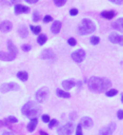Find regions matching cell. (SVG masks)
Masks as SVG:
<instances>
[{
	"mask_svg": "<svg viewBox=\"0 0 123 135\" xmlns=\"http://www.w3.org/2000/svg\"><path fill=\"white\" fill-rule=\"evenodd\" d=\"M71 119H72V120L76 119V113H72V114H71Z\"/></svg>",
	"mask_w": 123,
	"mask_h": 135,
	"instance_id": "obj_42",
	"label": "cell"
},
{
	"mask_svg": "<svg viewBox=\"0 0 123 135\" xmlns=\"http://www.w3.org/2000/svg\"><path fill=\"white\" fill-rule=\"evenodd\" d=\"M121 101H122V103H123V93L121 94Z\"/></svg>",
	"mask_w": 123,
	"mask_h": 135,
	"instance_id": "obj_45",
	"label": "cell"
},
{
	"mask_svg": "<svg viewBox=\"0 0 123 135\" xmlns=\"http://www.w3.org/2000/svg\"><path fill=\"white\" fill-rule=\"evenodd\" d=\"M2 135H14V133H12V132H10V131H7V132H4Z\"/></svg>",
	"mask_w": 123,
	"mask_h": 135,
	"instance_id": "obj_43",
	"label": "cell"
},
{
	"mask_svg": "<svg viewBox=\"0 0 123 135\" xmlns=\"http://www.w3.org/2000/svg\"><path fill=\"white\" fill-rule=\"evenodd\" d=\"M37 41H38V44H39V45H44V44L46 43V41H47V36H46V35H43V33H41V35H39Z\"/></svg>",
	"mask_w": 123,
	"mask_h": 135,
	"instance_id": "obj_24",
	"label": "cell"
},
{
	"mask_svg": "<svg viewBox=\"0 0 123 135\" xmlns=\"http://www.w3.org/2000/svg\"><path fill=\"white\" fill-rule=\"evenodd\" d=\"M40 135H48L46 132H44V131H40Z\"/></svg>",
	"mask_w": 123,
	"mask_h": 135,
	"instance_id": "obj_44",
	"label": "cell"
},
{
	"mask_svg": "<svg viewBox=\"0 0 123 135\" xmlns=\"http://www.w3.org/2000/svg\"><path fill=\"white\" fill-rule=\"evenodd\" d=\"M14 12H15V14L18 15V14H23V13H29L30 9L23 4H16L14 7Z\"/></svg>",
	"mask_w": 123,
	"mask_h": 135,
	"instance_id": "obj_11",
	"label": "cell"
},
{
	"mask_svg": "<svg viewBox=\"0 0 123 135\" xmlns=\"http://www.w3.org/2000/svg\"><path fill=\"white\" fill-rule=\"evenodd\" d=\"M75 135H83L82 134V127H81V124L79 123L78 126H77V128H76V134Z\"/></svg>",
	"mask_w": 123,
	"mask_h": 135,
	"instance_id": "obj_34",
	"label": "cell"
},
{
	"mask_svg": "<svg viewBox=\"0 0 123 135\" xmlns=\"http://www.w3.org/2000/svg\"><path fill=\"white\" fill-rule=\"evenodd\" d=\"M109 1L115 3V4H122L123 3V0H109Z\"/></svg>",
	"mask_w": 123,
	"mask_h": 135,
	"instance_id": "obj_39",
	"label": "cell"
},
{
	"mask_svg": "<svg viewBox=\"0 0 123 135\" xmlns=\"http://www.w3.org/2000/svg\"><path fill=\"white\" fill-rule=\"evenodd\" d=\"M100 38L99 37H96V36H93V37H91V39H90V42H91V44L92 45H97L99 43H100Z\"/></svg>",
	"mask_w": 123,
	"mask_h": 135,
	"instance_id": "obj_29",
	"label": "cell"
},
{
	"mask_svg": "<svg viewBox=\"0 0 123 135\" xmlns=\"http://www.w3.org/2000/svg\"><path fill=\"white\" fill-rule=\"evenodd\" d=\"M56 94H57L59 98H63V99H68L70 97H71V94H70L67 91L62 90V89H57V90H56Z\"/></svg>",
	"mask_w": 123,
	"mask_h": 135,
	"instance_id": "obj_22",
	"label": "cell"
},
{
	"mask_svg": "<svg viewBox=\"0 0 123 135\" xmlns=\"http://www.w3.org/2000/svg\"><path fill=\"white\" fill-rule=\"evenodd\" d=\"M48 95H49V89L47 87H42V88H40L38 90V92L36 94V98H37L38 102L42 103V102H44V101L48 98Z\"/></svg>",
	"mask_w": 123,
	"mask_h": 135,
	"instance_id": "obj_6",
	"label": "cell"
},
{
	"mask_svg": "<svg viewBox=\"0 0 123 135\" xmlns=\"http://www.w3.org/2000/svg\"><path fill=\"white\" fill-rule=\"evenodd\" d=\"M18 35H19V37L23 38V39H25V38L28 37L29 31H28V28H27L25 25L19 26V28H18Z\"/></svg>",
	"mask_w": 123,
	"mask_h": 135,
	"instance_id": "obj_19",
	"label": "cell"
},
{
	"mask_svg": "<svg viewBox=\"0 0 123 135\" xmlns=\"http://www.w3.org/2000/svg\"><path fill=\"white\" fill-rule=\"evenodd\" d=\"M67 43H68L70 46H75V45L77 44V41H76L74 38H70V39L67 40Z\"/></svg>",
	"mask_w": 123,
	"mask_h": 135,
	"instance_id": "obj_32",
	"label": "cell"
},
{
	"mask_svg": "<svg viewBox=\"0 0 123 135\" xmlns=\"http://www.w3.org/2000/svg\"><path fill=\"white\" fill-rule=\"evenodd\" d=\"M105 93H106L107 97H115V95L118 94V90L117 89H109V90H107Z\"/></svg>",
	"mask_w": 123,
	"mask_h": 135,
	"instance_id": "obj_27",
	"label": "cell"
},
{
	"mask_svg": "<svg viewBox=\"0 0 123 135\" xmlns=\"http://www.w3.org/2000/svg\"><path fill=\"white\" fill-rule=\"evenodd\" d=\"M22 1V0H11V3H13V4H19V2Z\"/></svg>",
	"mask_w": 123,
	"mask_h": 135,
	"instance_id": "obj_41",
	"label": "cell"
},
{
	"mask_svg": "<svg viewBox=\"0 0 123 135\" xmlns=\"http://www.w3.org/2000/svg\"><path fill=\"white\" fill-rule=\"evenodd\" d=\"M7 121H8V122H10V123H16L18 120H17V118H16V117L10 116V117H8V118H7Z\"/></svg>",
	"mask_w": 123,
	"mask_h": 135,
	"instance_id": "obj_31",
	"label": "cell"
},
{
	"mask_svg": "<svg viewBox=\"0 0 123 135\" xmlns=\"http://www.w3.org/2000/svg\"><path fill=\"white\" fill-rule=\"evenodd\" d=\"M22 49L24 50V52H29V50L31 49V45H29V44H23L22 45Z\"/></svg>",
	"mask_w": 123,
	"mask_h": 135,
	"instance_id": "obj_35",
	"label": "cell"
},
{
	"mask_svg": "<svg viewBox=\"0 0 123 135\" xmlns=\"http://www.w3.org/2000/svg\"><path fill=\"white\" fill-rule=\"evenodd\" d=\"M25 1L28 2V3H32L33 4V3H37L38 1H40V0H25Z\"/></svg>",
	"mask_w": 123,
	"mask_h": 135,
	"instance_id": "obj_40",
	"label": "cell"
},
{
	"mask_svg": "<svg viewBox=\"0 0 123 135\" xmlns=\"http://www.w3.org/2000/svg\"><path fill=\"white\" fill-rule=\"evenodd\" d=\"M42 120H43V122L49 123L51 119H50V117H49V115H46V114H44V115H42Z\"/></svg>",
	"mask_w": 123,
	"mask_h": 135,
	"instance_id": "obj_30",
	"label": "cell"
},
{
	"mask_svg": "<svg viewBox=\"0 0 123 135\" xmlns=\"http://www.w3.org/2000/svg\"><path fill=\"white\" fill-rule=\"evenodd\" d=\"M74 130H75L74 123L67 122V123H65L64 126H62L58 129V134L59 135H71L74 132Z\"/></svg>",
	"mask_w": 123,
	"mask_h": 135,
	"instance_id": "obj_4",
	"label": "cell"
},
{
	"mask_svg": "<svg viewBox=\"0 0 123 135\" xmlns=\"http://www.w3.org/2000/svg\"><path fill=\"white\" fill-rule=\"evenodd\" d=\"M17 77L22 81H26L28 79V73L26 71H19V72H17Z\"/></svg>",
	"mask_w": 123,
	"mask_h": 135,
	"instance_id": "obj_23",
	"label": "cell"
},
{
	"mask_svg": "<svg viewBox=\"0 0 123 135\" xmlns=\"http://www.w3.org/2000/svg\"><path fill=\"white\" fill-rule=\"evenodd\" d=\"M71 57H72V59H73L75 62L80 63V62H82V61L85 60V58H86V52H85L82 48L77 49V50H75V52L72 53Z\"/></svg>",
	"mask_w": 123,
	"mask_h": 135,
	"instance_id": "obj_7",
	"label": "cell"
},
{
	"mask_svg": "<svg viewBox=\"0 0 123 135\" xmlns=\"http://www.w3.org/2000/svg\"><path fill=\"white\" fill-rule=\"evenodd\" d=\"M95 29H96V26L93 21H91L90 18H83L81 20V22L77 27V32L79 36H87L94 32Z\"/></svg>",
	"mask_w": 123,
	"mask_h": 135,
	"instance_id": "obj_3",
	"label": "cell"
},
{
	"mask_svg": "<svg viewBox=\"0 0 123 135\" xmlns=\"http://www.w3.org/2000/svg\"><path fill=\"white\" fill-rule=\"evenodd\" d=\"M8 49H9V53L16 56L17 53H18V50H17V47L15 46V44H13V42L11 40L8 41Z\"/></svg>",
	"mask_w": 123,
	"mask_h": 135,
	"instance_id": "obj_20",
	"label": "cell"
},
{
	"mask_svg": "<svg viewBox=\"0 0 123 135\" xmlns=\"http://www.w3.org/2000/svg\"><path fill=\"white\" fill-rule=\"evenodd\" d=\"M12 27H13V25L10 21H3L1 23V25H0V29H1V31L4 32V33L10 32L12 30Z\"/></svg>",
	"mask_w": 123,
	"mask_h": 135,
	"instance_id": "obj_14",
	"label": "cell"
},
{
	"mask_svg": "<svg viewBox=\"0 0 123 135\" xmlns=\"http://www.w3.org/2000/svg\"><path fill=\"white\" fill-rule=\"evenodd\" d=\"M41 110L42 109L39 106V104L37 102H34V101H28L22 108L23 115L30 118V119H32V118H37V116L40 115Z\"/></svg>",
	"mask_w": 123,
	"mask_h": 135,
	"instance_id": "obj_2",
	"label": "cell"
},
{
	"mask_svg": "<svg viewBox=\"0 0 123 135\" xmlns=\"http://www.w3.org/2000/svg\"><path fill=\"white\" fill-rule=\"evenodd\" d=\"M80 124H81V127H83L86 129H89V128L93 127V120L90 117H83L80 120Z\"/></svg>",
	"mask_w": 123,
	"mask_h": 135,
	"instance_id": "obj_13",
	"label": "cell"
},
{
	"mask_svg": "<svg viewBox=\"0 0 123 135\" xmlns=\"http://www.w3.org/2000/svg\"><path fill=\"white\" fill-rule=\"evenodd\" d=\"M51 21H52V17H51L50 15H45V16H44V18H43V22L46 23V24L49 23V22H51Z\"/></svg>",
	"mask_w": 123,
	"mask_h": 135,
	"instance_id": "obj_36",
	"label": "cell"
},
{
	"mask_svg": "<svg viewBox=\"0 0 123 135\" xmlns=\"http://www.w3.org/2000/svg\"><path fill=\"white\" fill-rule=\"evenodd\" d=\"M18 89H19V86H18V84H16V83H6V84H2L1 87H0V91L2 93L15 91Z\"/></svg>",
	"mask_w": 123,
	"mask_h": 135,
	"instance_id": "obj_5",
	"label": "cell"
},
{
	"mask_svg": "<svg viewBox=\"0 0 123 135\" xmlns=\"http://www.w3.org/2000/svg\"><path fill=\"white\" fill-rule=\"evenodd\" d=\"M66 1L67 0H54V3H55V6L56 7H63L65 3H66Z\"/></svg>",
	"mask_w": 123,
	"mask_h": 135,
	"instance_id": "obj_28",
	"label": "cell"
},
{
	"mask_svg": "<svg viewBox=\"0 0 123 135\" xmlns=\"http://www.w3.org/2000/svg\"><path fill=\"white\" fill-rule=\"evenodd\" d=\"M77 14H78V10H77L76 8H73V9L70 10V15H72V16H76Z\"/></svg>",
	"mask_w": 123,
	"mask_h": 135,
	"instance_id": "obj_37",
	"label": "cell"
},
{
	"mask_svg": "<svg viewBox=\"0 0 123 135\" xmlns=\"http://www.w3.org/2000/svg\"><path fill=\"white\" fill-rule=\"evenodd\" d=\"M112 28H115L116 30H118V31H120V32H123V17L118 18V20L112 24Z\"/></svg>",
	"mask_w": 123,
	"mask_h": 135,
	"instance_id": "obj_17",
	"label": "cell"
},
{
	"mask_svg": "<svg viewBox=\"0 0 123 135\" xmlns=\"http://www.w3.org/2000/svg\"><path fill=\"white\" fill-rule=\"evenodd\" d=\"M30 30L34 33V35H41V31H42V28L40 26H30Z\"/></svg>",
	"mask_w": 123,
	"mask_h": 135,
	"instance_id": "obj_25",
	"label": "cell"
},
{
	"mask_svg": "<svg viewBox=\"0 0 123 135\" xmlns=\"http://www.w3.org/2000/svg\"><path fill=\"white\" fill-rule=\"evenodd\" d=\"M115 130H116V123L115 122H111V123H109L106 127H103L100 130L99 135H112V133H114Z\"/></svg>",
	"mask_w": 123,
	"mask_h": 135,
	"instance_id": "obj_8",
	"label": "cell"
},
{
	"mask_svg": "<svg viewBox=\"0 0 123 135\" xmlns=\"http://www.w3.org/2000/svg\"><path fill=\"white\" fill-rule=\"evenodd\" d=\"M40 18H41V15L39 14V12H38V11H34V12H33V15H32V21H33L34 23H37V22L40 21Z\"/></svg>",
	"mask_w": 123,
	"mask_h": 135,
	"instance_id": "obj_26",
	"label": "cell"
},
{
	"mask_svg": "<svg viewBox=\"0 0 123 135\" xmlns=\"http://www.w3.org/2000/svg\"><path fill=\"white\" fill-rule=\"evenodd\" d=\"M57 124H58V120H56V119H51V120H50V122L48 123V127L51 129V128L56 127Z\"/></svg>",
	"mask_w": 123,
	"mask_h": 135,
	"instance_id": "obj_33",
	"label": "cell"
},
{
	"mask_svg": "<svg viewBox=\"0 0 123 135\" xmlns=\"http://www.w3.org/2000/svg\"><path fill=\"white\" fill-rule=\"evenodd\" d=\"M56 58V54L52 49L50 48H46L41 53V59H55Z\"/></svg>",
	"mask_w": 123,
	"mask_h": 135,
	"instance_id": "obj_10",
	"label": "cell"
},
{
	"mask_svg": "<svg viewBox=\"0 0 123 135\" xmlns=\"http://www.w3.org/2000/svg\"><path fill=\"white\" fill-rule=\"evenodd\" d=\"M37 126H38V118H32L31 121L27 126V129H28L29 132H33L34 130H36Z\"/></svg>",
	"mask_w": 123,
	"mask_h": 135,
	"instance_id": "obj_21",
	"label": "cell"
},
{
	"mask_svg": "<svg viewBox=\"0 0 123 135\" xmlns=\"http://www.w3.org/2000/svg\"><path fill=\"white\" fill-rule=\"evenodd\" d=\"M61 27H62V24H61V22H60V21H55L54 23L51 24L50 30H51V32L54 33V35H57V33H59V32H60V30H61Z\"/></svg>",
	"mask_w": 123,
	"mask_h": 135,
	"instance_id": "obj_15",
	"label": "cell"
},
{
	"mask_svg": "<svg viewBox=\"0 0 123 135\" xmlns=\"http://www.w3.org/2000/svg\"><path fill=\"white\" fill-rule=\"evenodd\" d=\"M101 16L104 18H107V20H111L116 16V12L112 10H108V11H103L101 13Z\"/></svg>",
	"mask_w": 123,
	"mask_h": 135,
	"instance_id": "obj_18",
	"label": "cell"
},
{
	"mask_svg": "<svg viewBox=\"0 0 123 135\" xmlns=\"http://www.w3.org/2000/svg\"><path fill=\"white\" fill-rule=\"evenodd\" d=\"M76 85L77 84L74 80H71V79H66V80L62 81V87H63V90H65V91H68L70 89L74 88Z\"/></svg>",
	"mask_w": 123,
	"mask_h": 135,
	"instance_id": "obj_12",
	"label": "cell"
},
{
	"mask_svg": "<svg viewBox=\"0 0 123 135\" xmlns=\"http://www.w3.org/2000/svg\"><path fill=\"white\" fill-rule=\"evenodd\" d=\"M16 56L10 54V53H6V52H0V60H2V61H12L15 59Z\"/></svg>",
	"mask_w": 123,
	"mask_h": 135,
	"instance_id": "obj_16",
	"label": "cell"
},
{
	"mask_svg": "<svg viewBox=\"0 0 123 135\" xmlns=\"http://www.w3.org/2000/svg\"><path fill=\"white\" fill-rule=\"evenodd\" d=\"M117 117H118V119L123 120V109H119V110H118V113H117Z\"/></svg>",
	"mask_w": 123,
	"mask_h": 135,
	"instance_id": "obj_38",
	"label": "cell"
},
{
	"mask_svg": "<svg viewBox=\"0 0 123 135\" xmlns=\"http://www.w3.org/2000/svg\"><path fill=\"white\" fill-rule=\"evenodd\" d=\"M110 86H111V81L106 77L92 76L88 80V88H89V90L96 93L109 90Z\"/></svg>",
	"mask_w": 123,
	"mask_h": 135,
	"instance_id": "obj_1",
	"label": "cell"
},
{
	"mask_svg": "<svg viewBox=\"0 0 123 135\" xmlns=\"http://www.w3.org/2000/svg\"><path fill=\"white\" fill-rule=\"evenodd\" d=\"M108 39H109V41H110L111 43H114V44H119V45L123 46V36L119 35V33H117V32H111L110 35H109V37H108Z\"/></svg>",
	"mask_w": 123,
	"mask_h": 135,
	"instance_id": "obj_9",
	"label": "cell"
}]
</instances>
